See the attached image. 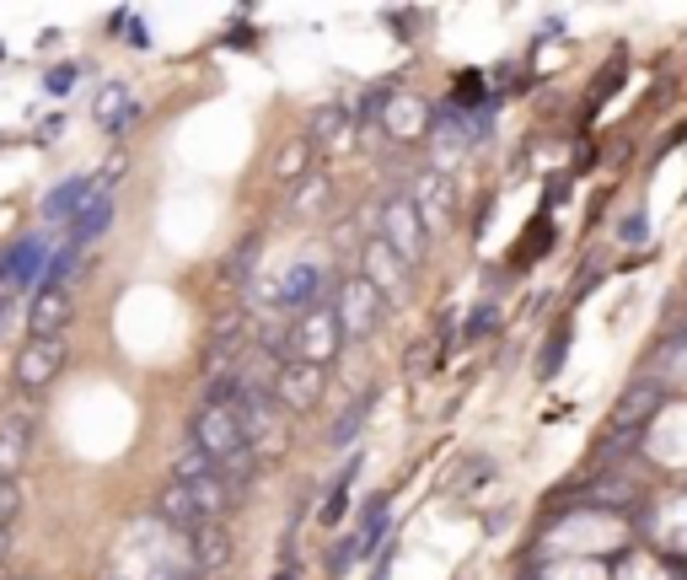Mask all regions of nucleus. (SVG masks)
Returning <instances> with one entry per match:
<instances>
[{
	"label": "nucleus",
	"mask_w": 687,
	"mask_h": 580,
	"mask_svg": "<svg viewBox=\"0 0 687 580\" xmlns=\"http://www.w3.org/2000/svg\"><path fill=\"white\" fill-rule=\"evenodd\" d=\"M44 86H49L55 97H64V92L75 86V64H60V70H49V75H44Z\"/></svg>",
	"instance_id": "obj_33"
},
{
	"label": "nucleus",
	"mask_w": 687,
	"mask_h": 580,
	"mask_svg": "<svg viewBox=\"0 0 687 580\" xmlns=\"http://www.w3.org/2000/svg\"><path fill=\"white\" fill-rule=\"evenodd\" d=\"M666 403V387L650 382V377H639V382H628V392L618 398V409H613V425H624V430H644L650 425V414Z\"/></svg>",
	"instance_id": "obj_15"
},
{
	"label": "nucleus",
	"mask_w": 687,
	"mask_h": 580,
	"mask_svg": "<svg viewBox=\"0 0 687 580\" xmlns=\"http://www.w3.org/2000/svg\"><path fill=\"white\" fill-rule=\"evenodd\" d=\"M585 500H596V506H613V511H624L639 500V489L628 484V478H596L591 489H585Z\"/></svg>",
	"instance_id": "obj_24"
},
{
	"label": "nucleus",
	"mask_w": 687,
	"mask_h": 580,
	"mask_svg": "<svg viewBox=\"0 0 687 580\" xmlns=\"http://www.w3.org/2000/svg\"><path fill=\"white\" fill-rule=\"evenodd\" d=\"M677 580H687V559H683V565H677Z\"/></svg>",
	"instance_id": "obj_40"
},
{
	"label": "nucleus",
	"mask_w": 687,
	"mask_h": 580,
	"mask_svg": "<svg viewBox=\"0 0 687 580\" xmlns=\"http://www.w3.org/2000/svg\"><path fill=\"white\" fill-rule=\"evenodd\" d=\"M156 516H162V521H167L173 532H183V537H193L199 526H210V521H215V516H210L204 506H199V500H193V489H183L178 478H173V484H167V489L156 495Z\"/></svg>",
	"instance_id": "obj_12"
},
{
	"label": "nucleus",
	"mask_w": 687,
	"mask_h": 580,
	"mask_svg": "<svg viewBox=\"0 0 687 580\" xmlns=\"http://www.w3.org/2000/svg\"><path fill=\"white\" fill-rule=\"evenodd\" d=\"M371 403H376V392H360V398H355V403H350V409L339 414V425L328 430V441H333V447H350V441L360 436V425H366V414H371Z\"/></svg>",
	"instance_id": "obj_22"
},
{
	"label": "nucleus",
	"mask_w": 687,
	"mask_h": 580,
	"mask_svg": "<svg viewBox=\"0 0 687 580\" xmlns=\"http://www.w3.org/2000/svg\"><path fill=\"white\" fill-rule=\"evenodd\" d=\"M49 258H55V248H49L44 237H22L16 248H5V258H0V280H5V285H27L33 274L44 280Z\"/></svg>",
	"instance_id": "obj_16"
},
{
	"label": "nucleus",
	"mask_w": 687,
	"mask_h": 580,
	"mask_svg": "<svg viewBox=\"0 0 687 580\" xmlns=\"http://www.w3.org/2000/svg\"><path fill=\"white\" fill-rule=\"evenodd\" d=\"M114 210H119V199H114V189H97L92 199H86V210L70 221V242L75 248H86V242H97L108 226H114Z\"/></svg>",
	"instance_id": "obj_17"
},
{
	"label": "nucleus",
	"mask_w": 687,
	"mask_h": 580,
	"mask_svg": "<svg viewBox=\"0 0 687 580\" xmlns=\"http://www.w3.org/2000/svg\"><path fill=\"white\" fill-rule=\"evenodd\" d=\"M350 134H355V114H350L344 103H333V108H317L312 129H307V140H312V145H322V151H339Z\"/></svg>",
	"instance_id": "obj_21"
},
{
	"label": "nucleus",
	"mask_w": 687,
	"mask_h": 580,
	"mask_svg": "<svg viewBox=\"0 0 687 580\" xmlns=\"http://www.w3.org/2000/svg\"><path fill=\"white\" fill-rule=\"evenodd\" d=\"M64 355H70V344L60 339H27L22 350H16V366H11V382L22 398H33V392H44V387L55 382L64 371Z\"/></svg>",
	"instance_id": "obj_6"
},
{
	"label": "nucleus",
	"mask_w": 687,
	"mask_h": 580,
	"mask_svg": "<svg viewBox=\"0 0 687 580\" xmlns=\"http://www.w3.org/2000/svg\"><path fill=\"white\" fill-rule=\"evenodd\" d=\"M75 312V291H38L27 307V339H60Z\"/></svg>",
	"instance_id": "obj_13"
},
{
	"label": "nucleus",
	"mask_w": 687,
	"mask_h": 580,
	"mask_svg": "<svg viewBox=\"0 0 687 580\" xmlns=\"http://www.w3.org/2000/svg\"><path fill=\"white\" fill-rule=\"evenodd\" d=\"M173 478H178L183 489H193V500H199L204 511L215 516V521H221V516L232 511V500H237V489L226 484V473H221V462H215V457H204V451H199V447H188L183 457L173 462Z\"/></svg>",
	"instance_id": "obj_3"
},
{
	"label": "nucleus",
	"mask_w": 687,
	"mask_h": 580,
	"mask_svg": "<svg viewBox=\"0 0 687 580\" xmlns=\"http://www.w3.org/2000/svg\"><path fill=\"white\" fill-rule=\"evenodd\" d=\"M274 398L285 414H312L317 398H322V366H307V360H285L280 382H274Z\"/></svg>",
	"instance_id": "obj_10"
},
{
	"label": "nucleus",
	"mask_w": 687,
	"mask_h": 580,
	"mask_svg": "<svg viewBox=\"0 0 687 580\" xmlns=\"http://www.w3.org/2000/svg\"><path fill=\"white\" fill-rule=\"evenodd\" d=\"M473 103H484V75H478V70H462V75H457V108L467 114Z\"/></svg>",
	"instance_id": "obj_30"
},
{
	"label": "nucleus",
	"mask_w": 687,
	"mask_h": 580,
	"mask_svg": "<svg viewBox=\"0 0 687 580\" xmlns=\"http://www.w3.org/2000/svg\"><path fill=\"white\" fill-rule=\"evenodd\" d=\"M114 33H125L129 49H151V38H145V16H140V11H114Z\"/></svg>",
	"instance_id": "obj_29"
},
{
	"label": "nucleus",
	"mask_w": 687,
	"mask_h": 580,
	"mask_svg": "<svg viewBox=\"0 0 687 580\" xmlns=\"http://www.w3.org/2000/svg\"><path fill=\"white\" fill-rule=\"evenodd\" d=\"M618 237L624 242H644V215H628L624 226H618Z\"/></svg>",
	"instance_id": "obj_34"
},
{
	"label": "nucleus",
	"mask_w": 687,
	"mask_h": 580,
	"mask_svg": "<svg viewBox=\"0 0 687 580\" xmlns=\"http://www.w3.org/2000/svg\"><path fill=\"white\" fill-rule=\"evenodd\" d=\"M0 580H5V570H0Z\"/></svg>",
	"instance_id": "obj_41"
},
{
	"label": "nucleus",
	"mask_w": 687,
	"mask_h": 580,
	"mask_svg": "<svg viewBox=\"0 0 687 580\" xmlns=\"http://www.w3.org/2000/svg\"><path fill=\"white\" fill-rule=\"evenodd\" d=\"M344 344V322L333 301H317L312 312H301L291 328V360H307V366H328Z\"/></svg>",
	"instance_id": "obj_2"
},
{
	"label": "nucleus",
	"mask_w": 687,
	"mask_h": 580,
	"mask_svg": "<svg viewBox=\"0 0 687 580\" xmlns=\"http://www.w3.org/2000/svg\"><path fill=\"white\" fill-rule=\"evenodd\" d=\"M564 350H569V333H554V339H548V355H543V366H537V377H543V382H548V377L564 366Z\"/></svg>",
	"instance_id": "obj_32"
},
{
	"label": "nucleus",
	"mask_w": 687,
	"mask_h": 580,
	"mask_svg": "<svg viewBox=\"0 0 687 580\" xmlns=\"http://www.w3.org/2000/svg\"><path fill=\"white\" fill-rule=\"evenodd\" d=\"M274 580H296V570H280V576H274Z\"/></svg>",
	"instance_id": "obj_39"
},
{
	"label": "nucleus",
	"mask_w": 687,
	"mask_h": 580,
	"mask_svg": "<svg viewBox=\"0 0 687 580\" xmlns=\"http://www.w3.org/2000/svg\"><path fill=\"white\" fill-rule=\"evenodd\" d=\"M381 237L398 248V258L414 269L425 248H430V226H425V215H419V204L408 199V193H392L387 204H381Z\"/></svg>",
	"instance_id": "obj_4"
},
{
	"label": "nucleus",
	"mask_w": 687,
	"mask_h": 580,
	"mask_svg": "<svg viewBox=\"0 0 687 580\" xmlns=\"http://www.w3.org/2000/svg\"><path fill=\"white\" fill-rule=\"evenodd\" d=\"M60 114H55V119H44V125H38V145H55V140H60Z\"/></svg>",
	"instance_id": "obj_35"
},
{
	"label": "nucleus",
	"mask_w": 687,
	"mask_h": 580,
	"mask_svg": "<svg viewBox=\"0 0 687 580\" xmlns=\"http://www.w3.org/2000/svg\"><path fill=\"white\" fill-rule=\"evenodd\" d=\"M333 307H339V322H344V344H360V339H371L376 333L387 296L376 291L366 274H355V280H344V285L333 291Z\"/></svg>",
	"instance_id": "obj_5"
},
{
	"label": "nucleus",
	"mask_w": 687,
	"mask_h": 580,
	"mask_svg": "<svg viewBox=\"0 0 687 580\" xmlns=\"http://www.w3.org/2000/svg\"><path fill=\"white\" fill-rule=\"evenodd\" d=\"M92 193H97V178H86V173H81V178H64L60 189L44 199V221H75Z\"/></svg>",
	"instance_id": "obj_20"
},
{
	"label": "nucleus",
	"mask_w": 687,
	"mask_h": 580,
	"mask_svg": "<svg viewBox=\"0 0 687 580\" xmlns=\"http://www.w3.org/2000/svg\"><path fill=\"white\" fill-rule=\"evenodd\" d=\"M355 478H360V457H350V462H344V478H339V489H333V495H328V506L317 511L328 526H339V521H344V511H350V484H355Z\"/></svg>",
	"instance_id": "obj_25"
},
{
	"label": "nucleus",
	"mask_w": 687,
	"mask_h": 580,
	"mask_svg": "<svg viewBox=\"0 0 687 580\" xmlns=\"http://www.w3.org/2000/svg\"><path fill=\"white\" fill-rule=\"evenodd\" d=\"M92 119L108 129V134H125L140 119V103L129 97V81H103L97 97H92Z\"/></svg>",
	"instance_id": "obj_14"
},
{
	"label": "nucleus",
	"mask_w": 687,
	"mask_h": 580,
	"mask_svg": "<svg viewBox=\"0 0 687 580\" xmlns=\"http://www.w3.org/2000/svg\"><path fill=\"white\" fill-rule=\"evenodd\" d=\"M188 441L204 451V457H215L221 467H226V462H237L242 451H252L242 419H237L232 409H221V403H199V414L188 419Z\"/></svg>",
	"instance_id": "obj_1"
},
{
	"label": "nucleus",
	"mask_w": 687,
	"mask_h": 580,
	"mask_svg": "<svg viewBox=\"0 0 687 580\" xmlns=\"http://www.w3.org/2000/svg\"><path fill=\"white\" fill-rule=\"evenodd\" d=\"M381 125L392 129L398 140H408V134H419V129H430V125H436V114H430V103H425V97H414V92H398Z\"/></svg>",
	"instance_id": "obj_19"
},
{
	"label": "nucleus",
	"mask_w": 687,
	"mask_h": 580,
	"mask_svg": "<svg viewBox=\"0 0 687 580\" xmlns=\"http://www.w3.org/2000/svg\"><path fill=\"white\" fill-rule=\"evenodd\" d=\"M75 269H81V248H75V242L55 248L49 269H44V280H38V291H70V274H75Z\"/></svg>",
	"instance_id": "obj_23"
},
{
	"label": "nucleus",
	"mask_w": 687,
	"mask_h": 580,
	"mask_svg": "<svg viewBox=\"0 0 687 580\" xmlns=\"http://www.w3.org/2000/svg\"><path fill=\"white\" fill-rule=\"evenodd\" d=\"M5 554H11V526H0V570H5Z\"/></svg>",
	"instance_id": "obj_37"
},
{
	"label": "nucleus",
	"mask_w": 687,
	"mask_h": 580,
	"mask_svg": "<svg viewBox=\"0 0 687 580\" xmlns=\"http://www.w3.org/2000/svg\"><path fill=\"white\" fill-rule=\"evenodd\" d=\"M408 199L419 204V215H425V226H430V232H440V226L451 221V210H457V189H451V178L436 173V167H425V173L414 178Z\"/></svg>",
	"instance_id": "obj_11"
},
{
	"label": "nucleus",
	"mask_w": 687,
	"mask_h": 580,
	"mask_svg": "<svg viewBox=\"0 0 687 580\" xmlns=\"http://www.w3.org/2000/svg\"><path fill=\"white\" fill-rule=\"evenodd\" d=\"M360 274L371 280L381 296H392V301L408 291V263L398 258V248H392L387 237H371V242H366V253H360Z\"/></svg>",
	"instance_id": "obj_9"
},
{
	"label": "nucleus",
	"mask_w": 687,
	"mask_h": 580,
	"mask_svg": "<svg viewBox=\"0 0 687 580\" xmlns=\"http://www.w3.org/2000/svg\"><path fill=\"white\" fill-rule=\"evenodd\" d=\"M33 419H38L33 398H11V403L0 409V478H16V473H22L27 447H33Z\"/></svg>",
	"instance_id": "obj_7"
},
{
	"label": "nucleus",
	"mask_w": 687,
	"mask_h": 580,
	"mask_svg": "<svg viewBox=\"0 0 687 580\" xmlns=\"http://www.w3.org/2000/svg\"><path fill=\"white\" fill-rule=\"evenodd\" d=\"M0 55H5V49H0Z\"/></svg>",
	"instance_id": "obj_42"
},
{
	"label": "nucleus",
	"mask_w": 687,
	"mask_h": 580,
	"mask_svg": "<svg viewBox=\"0 0 687 580\" xmlns=\"http://www.w3.org/2000/svg\"><path fill=\"white\" fill-rule=\"evenodd\" d=\"M312 140H291V145H285V151H280V167H274V173H280V178H307V173H312Z\"/></svg>",
	"instance_id": "obj_26"
},
{
	"label": "nucleus",
	"mask_w": 687,
	"mask_h": 580,
	"mask_svg": "<svg viewBox=\"0 0 687 580\" xmlns=\"http://www.w3.org/2000/svg\"><path fill=\"white\" fill-rule=\"evenodd\" d=\"M258 253H263V242H258V237H242L237 253L226 258V285H242V280L252 274V263H258Z\"/></svg>",
	"instance_id": "obj_27"
},
{
	"label": "nucleus",
	"mask_w": 687,
	"mask_h": 580,
	"mask_svg": "<svg viewBox=\"0 0 687 580\" xmlns=\"http://www.w3.org/2000/svg\"><path fill=\"white\" fill-rule=\"evenodd\" d=\"M672 333H683V339H687V312H683L677 322H672Z\"/></svg>",
	"instance_id": "obj_38"
},
{
	"label": "nucleus",
	"mask_w": 687,
	"mask_h": 580,
	"mask_svg": "<svg viewBox=\"0 0 687 580\" xmlns=\"http://www.w3.org/2000/svg\"><path fill=\"white\" fill-rule=\"evenodd\" d=\"M226 44H232V49H252V33H248V27H232V33H226Z\"/></svg>",
	"instance_id": "obj_36"
},
{
	"label": "nucleus",
	"mask_w": 687,
	"mask_h": 580,
	"mask_svg": "<svg viewBox=\"0 0 687 580\" xmlns=\"http://www.w3.org/2000/svg\"><path fill=\"white\" fill-rule=\"evenodd\" d=\"M22 511V484L16 478H0V526H11Z\"/></svg>",
	"instance_id": "obj_31"
},
{
	"label": "nucleus",
	"mask_w": 687,
	"mask_h": 580,
	"mask_svg": "<svg viewBox=\"0 0 687 580\" xmlns=\"http://www.w3.org/2000/svg\"><path fill=\"white\" fill-rule=\"evenodd\" d=\"M258 301H269V307H296V312H312L317 301H328L322 296V269L317 263H291L274 285H263V296Z\"/></svg>",
	"instance_id": "obj_8"
},
{
	"label": "nucleus",
	"mask_w": 687,
	"mask_h": 580,
	"mask_svg": "<svg viewBox=\"0 0 687 580\" xmlns=\"http://www.w3.org/2000/svg\"><path fill=\"white\" fill-rule=\"evenodd\" d=\"M188 543H193V570H199V576H210V570H226V565H232V532H226L221 521L199 526Z\"/></svg>",
	"instance_id": "obj_18"
},
{
	"label": "nucleus",
	"mask_w": 687,
	"mask_h": 580,
	"mask_svg": "<svg viewBox=\"0 0 687 580\" xmlns=\"http://www.w3.org/2000/svg\"><path fill=\"white\" fill-rule=\"evenodd\" d=\"M495 328H500V307H495V301H478V307H473V318L462 322V339L473 344V339H489Z\"/></svg>",
	"instance_id": "obj_28"
}]
</instances>
